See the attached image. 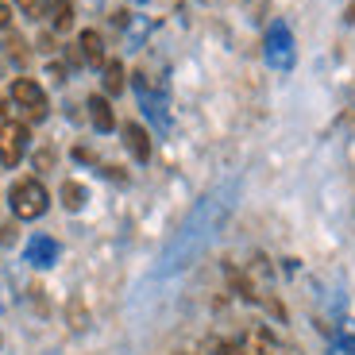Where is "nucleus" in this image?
Here are the masks:
<instances>
[{
	"mask_svg": "<svg viewBox=\"0 0 355 355\" xmlns=\"http://www.w3.org/2000/svg\"><path fill=\"white\" fill-rule=\"evenodd\" d=\"M4 54H8L12 62H27V43L19 35H8L4 39Z\"/></svg>",
	"mask_w": 355,
	"mask_h": 355,
	"instance_id": "nucleus-15",
	"label": "nucleus"
},
{
	"mask_svg": "<svg viewBox=\"0 0 355 355\" xmlns=\"http://www.w3.org/2000/svg\"><path fill=\"white\" fill-rule=\"evenodd\" d=\"M266 58H270V66H278V70H290L293 66V39L282 24H275L270 35H266Z\"/></svg>",
	"mask_w": 355,
	"mask_h": 355,
	"instance_id": "nucleus-5",
	"label": "nucleus"
},
{
	"mask_svg": "<svg viewBox=\"0 0 355 355\" xmlns=\"http://www.w3.org/2000/svg\"><path fill=\"white\" fill-rule=\"evenodd\" d=\"M105 93L108 97H120L124 93V85H128V73H124V62H116V58H105Z\"/></svg>",
	"mask_w": 355,
	"mask_h": 355,
	"instance_id": "nucleus-13",
	"label": "nucleus"
},
{
	"mask_svg": "<svg viewBox=\"0 0 355 355\" xmlns=\"http://www.w3.org/2000/svg\"><path fill=\"white\" fill-rule=\"evenodd\" d=\"M16 8L31 19H43L46 16V0H16Z\"/></svg>",
	"mask_w": 355,
	"mask_h": 355,
	"instance_id": "nucleus-16",
	"label": "nucleus"
},
{
	"mask_svg": "<svg viewBox=\"0 0 355 355\" xmlns=\"http://www.w3.org/2000/svg\"><path fill=\"white\" fill-rule=\"evenodd\" d=\"M344 19H347V24H355V0H347V8H344Z\"/></svg>",
	"mask_w": 355,
	"mask_h": 355,
	"instance_id": "nucleus-22",
	"label": "nucleus"
},
{
	"mask_svg": "<svg viewBox=\"0 0 355 355\" xmlns=\"http://www.w3.org/2000/svg\"><path fill=\"white\" fill-rule=\"evenodd\" d=\"M24 151H27V128L16 124V120L0 124V162L4 166H19Z\"/></svg>",
	"mask_w": 355,
	"mask_h": 355,
	"instance_id": "nucleus-4",
	"label": "nucleus"
},
{
	"mask_svg": "<svg viewBox=\"0 0 355 355\" xmlns=\"http://www.w3.org/2000/svg\"><path fill=\"white\" fill-rule=\"evenodd\" d=\"M78 51L85 54V62H97L105 66V39H101V31H93V27H85L78 35Z\"/></svg>",
	"mask_w": 355,
	"mask_h": 355,
	"instance_id": "nucleus-9",
	"label": "nucleus"
},
{
	"mask_svg": "<svg viewBox=\"0 0 355 355\" xmlns=\"http://www.w3.org/2000/svg\"><path fill=\"white\" fill-rule=\"evenodd\" d=\"M85 108H89V120H93L97 132H112V128H116V112H112V105H108L105 93H93Z\"/></svg>",
	"mask_w": 355,
	"mask_h": 355,
	"instance_id": "nucleus-7",
	"label": "nucleus"
},
{
	"mask_svg": "<svg viewBox=\"0 0 355 355\" xmlns=\"http://www.w3.org/2000/svg\"><path fill=\"white\" fill-rule=\"evenodd\" d=\"M332 352H336V355H355V336H352V340H340V344H332Z\"/></svg>",
	"mask_w": 355,
	"mask_h": 355,
	"instance_id": "nucleus-19",
	"label": "nucleus"
},
{
	"mask_svg": "<svg viewBox=\"0 0 355 355\" xmlns=\"http://www.w3.org/2000/svg\"><path fill=\"white\" fill-rule=\"evenodd\" d=\"M66 324H70L73 332H85L89 329V309H85L81 297H70V302H66Z\"/></svg>",
	"mask_w": 355,
	"mask_h": 355,
	"instance_id": "nucleus-14",
	"label": "nucleus"
},
{
	"mask_svg": "<svg viewBox=\"0 0 355 355\" xmlns=\"http://www.w3.org/2000/svg\"><path fill=\"white\" fill-rule=\"evenodd\" d=\"M240 352L243 355H275V336L266 329H251L248 336L240 340Z\"/></svg>",
	"mask_w": 355,
	"mask_h": 355,
	"instance_id": "nucleus-10",
	"label": "nucleus"
},
{
	"mask_svg": "<svg viewBox=\"0 0 355 355\" xmlns=\"http://www.w3.org/2000/svg\"><path fill=\"white\" fill-rule=\"evenodd\" d=\"M0 70H4V62H0Z\"/></svg>",
	"mask_w": 355,
	"mask_h": 355,
	"instance_id": "nucleus-23",
	"label": "nucleus"
},
{
	"mask_svg": "<svg viewBox=\"0 0 355 355\" xmlns=\"http://www.w3.org/2000/svg\"><path fill=\"white\" fill-rule=\"evenodd\" d=\"M8 205L16 220H39L51 209V193L39 178H19L16 186L8 189Z\"/></svg>",
	"mask_w": 355,
	"mask_h": 355,
	"instance_id": "nucleus-2",
	"label": "nucleus"
},
{
	"mask_svg": "<svg viewBox=\"0 0 355 355\" xmlns=\"http://www.w3.org/2000/svg\"><path fill=\"white\" fill-rule=\"evenodd\" d=\"M58 259V243L51 236H35V240L27 243V263L31 266H51Z\"/></svg>",
	"mask_w": 355,
	"mask_h": 355,
	"instance_id": "nucleus-8",
	"label": "nucleus"
},
{
	"mask_svg": "<svg viewBox=\"0 0 355 355\" xmlns=\"http://www.w3.org/2000/svg\"><path fill=\"white\" fill-rule=\"evenodd\" d=\"M27 293H31V302H35V309H39V313H46V297H43V286H31V290H27Z\"/></svg>",
	"mask_w": 355,
	"mask_h": 355,
	"instance_id": "nucleus-18",
	"label": "nucleus"
},
{
	"mask_svg": "<svg viewBox=\"0 0 355 355\" xmlns=\"http://www.w3.org/2000/svg\"><path fill=\"white\" fill-rule=\"evenodd\" d=\"M51 166H54V151L46 147V151L35 155V170H51Z\"/></svg>",
	"mask_w": 355,
	"mask_h": 355,
	"instance_id": "nucleus-17",
	"label": "nucleus"
},
{
	"mask_svg": "<svg viewBox=\"0 0 355 355\" xmlns=\"http://www.w3.org/2000/svg\"><path fill=\"white\" fill-rule=\"evenodd\" d=\"M58 197H62V209H66V213H81V209H85V201H89V189L70 178V182H62Z\"/></svg>",
	"mask_w": 355,
	"mask_h": 355,
	"instance_id": "nucleus-11",
	"label": "nucleus"
},
{
	"mask_svg": "<svg viewBox=\"0 0 355 355\" xmlns=\"http://www.w3.org/2000/svg\"><path fill=\"white\" fill-rule=\"evenodd\" d=\"M8 116H12V101H0V120L8 124Z\"/></svg>",
	"mask_w": 355,
	"mask_h": 355,
	"instance_id": "nucleus-21",
	"label": "nucleus"
},
{
	"mask_svg": "<svg viewBox=\"0 0 355 355\" xmlns=\"http://www.w3.org/2000/svg\"><path fill=\"white\" fill-rule=\"evenodd\" d=\"M46 16L54 31H70L73 27V0H46Z\"/></svg>",
	"mask_w": 355,
	"mask_h": 355,
	"instance_id": "nucleus-12",
	"label": "nucleus"
},
{
	"mask_svg": "<svg viewBox=\"0 0 355 355\" xmlns=\"http://www.w3.org/2000/svg\"><path fill=\"white\" fill-rule=\"evenodd\" d=\"M124 147L132 151L135 162H151V135H147V128L143 124H124Z\"/></svg>",
	"mask_w": 355,
	"mask_h": 355,
	"instance_id": "nucleus-6",
	"label": "nucleus"
},
{
	"mask_svg": "<svg viewBox=\"0 0 355 355\" xmlns=\"http://www.w3.org/2000/svg\"><path fill=\"white\" fill-rule=\"evenodd\" d=\"M8 101H12V105H19V108H24V116L31 120V124L46 120V112H51V101H46L43 85H39L35 78H16V81H12Z\"/></svg>",
	"mask_w": 355,
	"mask_h": 355,
	"instance_id": "nucleus-3",
	"label": "nucleus"
},
{
	"mask_svg": "<svg viewBox=\"0 0 355 355\" xmlns=\"http://www.w3.org/2000/svg\"><path fill=\"white\" fill-rule=\"evenodd\" d=\"M216 209H220V205H216V197H205V205L197 209L193 216H189V224L182 228V236H178V240L170 243V251L162 255L159 275H178L182 266H189V259H193L197 251L205 248V240L213 236L209 228H216V220H220V216H216Z\"/></svg>",
	"mask_w": 355,
	"mask_h": 355,
	"instance_id": "nucleus-1",
	"label": "nucleus"
},
{
	"mask_svg": "<svg viewBox=\"0 0 355 355\" xmlns=\"http://www.w3.org/2000/svg\"><path fill=\"white\" fill-rule=\"evenodd\" d=\"M8 24H12V8L0 0V31H8Z\"/></svg>",
	"mask_w": 355,
	"mask_h": 355,
	"instance_id": "nucleus-20",
	"label": "nucleus"
}]
</instances>
